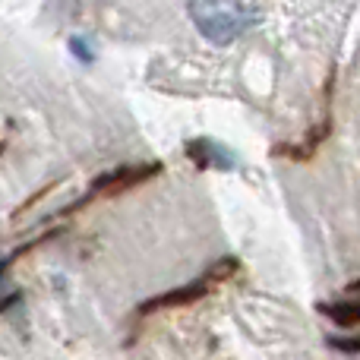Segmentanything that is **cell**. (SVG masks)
<instances>
[{
  "label": "cell",
  "instance_id": "5",
  "mask_svg": "<svg viewBox=\"0 0 360 360\" xmlns=\"http://www.w3.org/2000/svg\"><path fill=\"white\" fill-rule=\"evenodd\" d=\"M319 313H326V316L332 319L335 326H345V329H354L360 323V310L354 300H348V304H319Z\"/></svg>",
  "mask_w": 360,
  "mask_h": 360
},
{
  "label": "cell",
  "instance_id": "6",
  "mask_svg": "<svg viewBox=\"0 0 360 360\" xmlns=\"http://www.w3.org/2000/svg\"><path fill=\"white\" fill-rule=\"evenodd\" d=\"M326 345H329V348H335V351H342V354H348V357H357L360 354V342L354 335H329L326 338Z\"/></svg>",
  "mask_w": 360,
  "mask_h": 360
},
{
  "label": "cell",
  "instance_id": "3",
  "mask_svg": "<svg viewBox=\"0 0 360 360\" xmlns=\"http://www.w3.org/2000/svg\"><path fill=\"white\" fill-rule=\"evenodd\" d=\"M184 152L199 171H234L237 168V155L224 143H218V139H212V136L190 139V143L184 146Z\"/></svg>",
  "mask_w": 360,
  "mask_h": 360
},
{
  "label": "cell",
  "instance_id": "1",
  "mask_svg": "<svg viewBox=\"0 0 360 360\" xmlns=\"http://www.w3.org/2000/svg\"><path fill=\"white\" fill-rule=\"evenodd\" d=\"M193 25L199 35L212 44H231L253 32L262 19L259 4H218V0H205V4H190L186 6Z\"/></svg>",
  "mask_w": 360,
  "mask_h": 360
},
{
  "label": "cell",
  "instance_id": "8",
  "mask_svg": "<svg viewBox=\"0 0 360 360\" xmlns=\"http://www.w3.org/2000/svg\"><path fill=\"white\" fill-rule=\"evenodd\" d=\"M16 300H19V294H13V297H4V300H0V313H4L6 307H13V304H16Z\"/></svg>",
  "mask_w": 360,
  "mask_h": 360
},
{
  "label": "cell",
  "instance_id": "7",
  "mask_svg": "<svg viewBox=\"0 0 360 360\" xmlns=\"http://www.w3.org/2000/svg\"><path fill=\"white\" fill-rule=\"evenodd\" d=\"M70 48H73V54L79 57V60H86V63H92V60H95V54H92V51H89V44L82 41L79 35H73V38H70Z\"/></svg>",
  "mask_w": 360,
  "mask_h": 360
},
{
  "label": "cell",
  "instance_id": "2",
  "mask_svg": "<svg viewBox=\"0 0 360 360\" xmlns=\"http://www.w3.org/2000/svg\"><path fill=\"white\" fill-rule=\"evenodd\" d=\"M162 171H165L162 162H149V165H139V168H120V171H111V174H101L92 184V190H89L86 202L95 196H117V193H127V190H133V186L146 184V180L158 177Z\"/></svg>",
  "mask_w": 360,
  "mask_h": 360
},
{
  "label": "cell",
  "instance_id": "4",
  "mask_svg": "<svg viewBox=\"0 0 360 360\" xmlns=\"http://www.w3.org/2000/svg\"><path fill=\"white\" fill-rule=\"evenodd\" d=\"M212 294V285L199 275L196 281H190V285L184 288H171V291L158 294V297L146 300L143 307H139V316H149V313H158V310H171V307H186V304H196V300L209 297Z\"/></svg>",
  "mask_w": 360,
  "mask_h": 360
}]
</instances>
